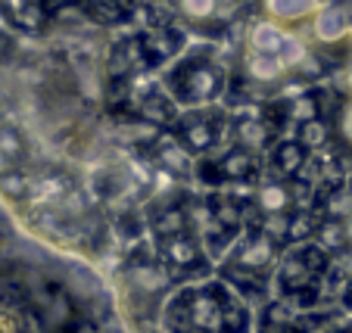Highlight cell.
I'll return each instance as SVG.
<instances>
[{
	"label": "cell",
	"instance_id": "obj_1",
	"mask_svg": "<svg viewBox=\"0 0 352 333\" xmlns=\"http://www.w3.org/2000/svg\"><path fill=\"white\" fill-rule=\"evenodd\" d=\"M349 32V10L340 3H321V10L315 13V38L324 44H337L340 38H346Z\"/></svg>",
	"mask_w": 352,
	"mask_h": 333
},
{
	"label": "cell",
	"instance_id": "obj_2",
	"mask_svg": "<svg viewBox=\"0 0 352 333\" xmlns=\"http://www.w3.org/2000/svg\"><path fill=\"white\" fill-rule=\"evenodd\" d=\"M287 32L272 19H259L250 25V50L262 56H278L280 47H284Z\"/></svg>",
	"mask_w": 352,
	"mask_h": 333
},
{
	"label": "cell",
	"instance_id": "obj_3",
	"mask_svg": "<svg viewBox=\"0 0 352 333\" xmlns=\"http://www.w3.org/2000/svg\"><path fill=\"white\" fill-rule=\"evenodd\" d=\"M321 10V3H309V0H272L265 3V13L272 22H296V19H306V16H315Z\"/></svg>",
	"mask_w": 352,
	"mask_h": 333
},
{
	"label": "cell",
	"instance_id": "obj_4",
	"mask_svg": "<svg viewBox=\"0 0 352 333\" xmlns=\"http://www.w3.org/2000/svg\"><path fill=\"white\" fill-rule=\"evenodd\" d=\"M274 259V243L272 237H253V240L246 243L243 249H240L237 262L243 268H250V271H262V268H268Z\"/></svg>",
	"mask_w": 352,
	"mask_h": 333
},
{
	"label": "cell",
	"instance_id": "obj_5",
	"mask_svg": "<svg viewBox=\"0 0 352 333\" xmlns=\"http://www.w3.org/2000/svg\"><path fill=\"white\" fill-rule=\"evenodd\" d=\"M256 203H259V209L265 215H284L287 209H290L293 203V194H290V187L287 184H262L259 187V194H256Z\"/></svg>",
	"mask_w": 352,
	"mask_h": 333
},
{
	"label": "cell",
	"instance_id": "obj_6",
	"mask_svg": "<svg viewBox=\"0 0 352 333\" xmlns=\"http://www.w3.org/2000/svg\"><path fill=\"white\" fill-rule=\"evenodd\" d=\"M246 72L253 81H278L280 75L287 72V66L278 60V56H262V54H253L246 60Z\"/></svg>",
	"mask_w": 352,
	"mask_h": 333
},
{
	"label": "cell",
	"instance_id": "obj_7",
	"mask_svg": "<svg viewBox=\"0 0 352 333\" xmlns=\"http://www.w3.org/2000/svg\"><path fill=\"white\" fill-rule=\"evenodd\" d=\"M190 314L199 330H219L221 327V308H219V302L209 299V296H199V299L193 302Z\"/></svg>",
	"mask_w": 352,
	"mask_h": 333
},
{
	"label": "cell",
	"instance_id": "obj_8",
	"mask_svg": "<svg viewBox=\"0 0 352 333\" xmlns=\"http://www.w3.org/2000/svg\"><path fill=\"white\" fill-rule=\"evenodd\" d=\"M274 162H278V168L284 174H296L299 168H302V162H306V147H302L299 140H287V143L278 147Z\"/></svg>",
	"mask_w": 352,
	"mask_h": 333
},
{
	"label": "cell",
	"instance_id": "obj_9",
	"mask_svg": "<svg viewBox=\"0 0 352 333\" xmlns=\"http://www.w3.org/2000/svg\"><path fill=\"white\" fill-rule=\"evenodd\" d=\"M250 172H253V153H246L243 147L231 150V153L221 159V174H225V178H231V181L246 178Z\"/></svg>",
	"mask_w": 352,
	"mask_h": 333
},
{
	"label": "cell",
	"instance_id": "obj_10",
	"mask_svg": "<svg viewBox=\"0 0 352 333\" xmlns=\"http://www.w3.org/2000/svg\"><path fill=\"white\" fill-rule=\"evenodd\" d=\"M166 255L175 262V265H193L199 259V249L190 237H172L166 243Z\"/></svg>",
	"mask_w": 352,
	"mask_h": 333
},
{
	"label": "cell",
	"instance_id": "obj_11",
	"mask_svg": "<svg viewBox=\"0 0 352 333\" xmlns=\"http://www.w3.org/2000/svg\"><path fill=\"white\" fill-rule=\"evenodd\" d=\"M278 60L284 62L287 69H299V66H302V62L309 60V50H306V44L299 41V34L287 32V38H284V47H280Z\"/></svg>",
	"mask_w": 352,
	"mask_h": 333
},
{
	"label": "cell",
	"instance_id": "obj_12",
	"mask_svg": "<svg viewBox=\"0 0 352 333\" xmlns=\"http://www.w3.org/2000/svg\"><path fill=\"white\" fill-rule=\"evenodd\" d=\"M160 159L166 162V168H172L175 174H187L193 168V159L187 156V150L181 147V143H166V147L160 150Z\"/></svg>",
	"mask_w": 352,
	"mask_h": 333
},
{
	"label": "cell",
	"instance_id": "obj_13",
	"mask_svg": "<svg viewBox=\"0 0 352 333\" xmlns=\"http://www.w3.org/2000/svg\"><path fill=\"white\" fill-rule=\"evenodd\" d=\"M237 137H240V143H243V150L246 153H259L262 147H265V140H268V131L259 125V122H243V125L237 128Z\"/></svg>",
	"mask_w": 352,
	"mask_h": 333
},
{
	"label": "cell",
	"instance_id": "obj_14",
	"mask_svg": "<svg viewBox=\"0 0 352 333\" xmlns=\"http://www.w3.org/2000/svg\"><path fill=\"white\" fill-rule=\"evenodd\" d=\"M212 140H215V134L206 122H193V125L184 128V143L190 150H209L212 147Z\"/></svg>",
	"mask_w": 352,
	"mask_h": 333
},
{
	"label": "cell",
	"instance_id": "obj_15",
	"mask_svg": "<svg viewBox=\"0 0 352 333\" xmlns=\"http://www.w3.org/2000/svg\"><path fill=\"white\" fill-rule=\"evenodd\" d=\"M187 91H190V97H212L215 91H219V78H215L209 69H199V72H193L190 78H187Z\"/></svg>",
	"mask_w": 352,
	"mask_h": 333
},
{
	"label": "cell",
	"instance_id": "obj_16",
	"mask_svg": "<svg viewBox=\"0 0 352 333\" xmlns=\"http://www.w3.org/2000/svg\"><path fill=\"white\" fill-rule=\"evenodd\" d=\"M184 225L187 221H184V212H181V209H166V212L156 218V231H160L162 237H168V240H172V237H181Z\"/></svg>",
	"mask_w": 352,
	"mask_h": 333
},
{
	"label": "cell",
	"instance_id": "obj_17",
	"mask_svg": "<svg viewBox=\"0 0 352 333\" xmlns=\"http://www.w3.org/2000/svg\"><path fill=\"white\" fill-rule=\"evenodd\" d=\"M318 240H321V246L324 249H340V246H346V221H327L324 227L318 231Z\"/></svg>",
	"mask_w": 352,
	"mask_h": 333
},
{
	"label": "cell",
	"instance_id": "obj_18",
	"mask_svg": "<svg viewBox=\"0 0 352 333\" xmlns=\"http://www.w3.org/2000/svg\"><path fill=\"white\" fill-rule=\"evenodd\" d=\"M293 119L299 125H309V122H318V100H315L312 93H302L293 100Z\"/></svg>",
	"mask_w": 352,
	"mask_h": 333
},
{
	"label": "cell",
	"instance_id": "obj_19",
	"mask_svg": "<svg viewBox=\"0 0 352 333\" xmlns=\"http://www.w3.org/2000/svg\"><path fill=\"white\" fill-rule=\"evenodd\" d=\"M327 140V128H324V122H309V125H299V143L306 150H315V147H321Z\"/></svg>",
	"mask_w": 352,
	"mask_h": 333
},
{
	"label": "cell",
	"instance_id": "obj_20",
	"mask_svg": "<svg viewBox=\"0 0 352 333\" xmlns=\"http://www.w3.org/2000/svg\"><path fill=\"white\" fill-rule=\"evenodd\" d=\"M327 209H331L333 221H337V218H346V221H349V218H352V190H349V187H340L337 194L327 200Z\"/></svg>",
	"mask_w": 352,
	"mask_h": 333
},
{
	"label": "cell",
	"instance_id": "obj_21",
	"mask_svg": "<svg viewBox=\"0 0 352 333\" xmlns=\"http://www.w3.org/2000/svg\"><path fill=\"white\" fill-rule=\"evenodd\" d=\"M178 10L187 16V19H209V16H215L219 3H215V0H203V3H178Z\"/></svg>",
	"mask_w": 352,
	"mask_h": 333
},
{
	"label": "cell",
	"instance_id": "obj_22",
	"mask_svg": "<svg viewBox=\"0 0 352 333\" xmlns=\"http://www.w3.org/2000/svg\"><path fill=\"white\" fill-rule=\"evenodd\" d=\"M0 194L7 196V200H19L22 194H25V178L22 174H3L0 178Z\"/></svg>",
	"mask_w": 352,
	"mask_h": 333
},
{
	"label": "cell",
	"instance_id": "obj_23",
	"mask_svg": "<svg viewBox=\"0 0 352 333\" xmlns=\"http://www.w3.org/2000/svg\"><path fill=\"white\" fill-rule=\"evenodd\" d=\"M290 233V218L287 215H272L265 225V237H287Z\"/></svg>",
	"mask_w": 352,
	"mask_h": 333
},
{
	"label": "cell",
	"instance_id": "obj_24",
	"mask_svg": "<svg viewBox=\"0 0 352 333\" xmlns=\"http://www.w3.org/2000/svg\"><path fill=\"white\" fill-rule=\"evenodd\" d=\"M0 150L7 156H19L22 143H19V137H16V131H0Z\"/></svg>",
	"mask_w": 352,
	"mask_h": 333
},
{
	"label": "cell",
	"instance_id": "obj_25",
	"mask_svg": "<svg viewBox=\"0 0 352 333\" xmlns=\"http://www.w3.org/2000/svg\"><path fill=\"white\" fill-rule=\"evenodd\" d=\"M13 13L19 16V22H28V25H38V22L44 19V13H41L38 7H32V3H28V7H13Z\"/></svg>",
	"mask_w": 352,
	"mask_h": 333
},
{
	"label": "cell",
	"instance_id": "obj_26",
	"mask_svg": "<svg viewBox=\"0 0 352 333\" xmlns=\"http://www.w3.org/2000/svg\"><path fill=\"white\" fill-rule=\"evenodd\" d=\"M343 134H346V140H352V103L346 106V113H343Z\"/></svg>",
	"mask_w": 352,
	"mask_h": 333
},
{
	"label": "cell",
	"instance_id": "obj_27",
	"mask_svg": "<svg viewBox=\"0 0 352 333\" xmlns=\"http://www.w3.org/2000/svg\"><path fill=\"white\" fill-rule=\"evenodd\" d=\"M343 271L352 277V249H349V255H346V259H343Z\"/></svg>",
	"mask_w": 352,
	"mask_h": 333
},
{
	"label": "cell",
	"instance_id": "obj_28",
	"mask_svg": "<svg viewBox=\"0 0 352 333\" xmlns=\"http://www.w3.org/2000/svg\"><path fill=\"white\" fill-rule=\"evenodd\" d=\"M346 240H349V243H352V218H349V221H346Z\"/></svg>",
	"mask_w": 352,
	"mask_h": 333
},
{
	"label": "cell",
	"instance_id": "obj_29",
	"mask_svg": "<svg viewBox=\"0 0 352 333\" xmlns=\"http://www.w3.org/2000/svg\"><path fill=\"white\" fill-rule=\"evenodd\" d=\"M349 91H352V69H349Z\"/></svg>",
	"mask_w": 352,
	"mask_h": 333
}]
</instances>
